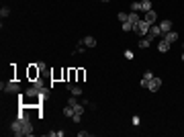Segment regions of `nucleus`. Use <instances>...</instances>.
Listing matches in <instances>:
<instances>
[{"instance_id":"1","label":"nucleus","mask_w":184,"mask_h":137,"mask_svg":"<svg viewBox=\"0 0 184 137\" xmlns=\"http://www.w3.org/2000/svg\"><path fill=\"white\" fill-rule=\"evenodd\" d=\"M150 27H151V25H150V23H145L143 18H141V21L137 23V27L133 29V31H135L137 35H141V37H143V35H147V33H150Z\"/></svg>"},{"instance_id":"2","label":"nucleus","mask_w":184,"mask_h":137,"mask_svg":"<svg viewBox=\"0 0 184 137\" xmlns=\"http://www.w3.org/2000/svg\"><path fill=\"white\" fill-rule=\"evenodd\" d=\"M162 88V80L158 78V76H154L150 82H147V90H151V92H158Z\"/></svg>"},{"instance_id":"3","label":"nucleus","mask_w":184,"mask_h":137,"mask_svg":"<svg viewBox=\"0 0 184 137\" xmlns=\"http://www.w3.org/2000/svg\"><path fill=\"white\" fill-rule=\"evenodd\" d=\"M39 66H37V63H35V66H29V70H27V74H29V80H39Z\"/></svg>"},{"instance_id":"4","label":"nucleus","mask_w":184,"mask_h":137,"mask_svg":"<svg viewBox=\"0 0 184 137\" xmlns=\"http://www.w3.org/2000/svg\"><path fill=\"white\" fill-rule=\"evenodd\" d=\"M0 88H2V90H6V92H18V84H17V82H8V84H2Z\"/></svg>"},{"instance_id":"5","label":"nucleus","mask_w":184,"mask_h":137,"mask_svg":"<svg viewBox=\"0 0 184 137\" xmlns=\"http://www.w3.org/2000/svg\"><path fill=\"white\" fill-rule=\"evenodd\" d=\"M155 18H158V14H155V10H154V8H151L150 12H145L143 21H145V23H150V25H154V23H155Z\"/></svg>"},{"instance_id":"6","label":"nucleus","mask_w":184,"mask_h":137,"mask_svg":"<svg viewBox=\"0 0 184 137\" xmlns=\"http://www.w3.org/2000/svg\"><path fill=\"white\" fill-rule=\"evenodd\" d=\"M160 35H162L160 25H158V27H155V25H151V27H150V33H147V37H150V39H154V37H160Z\"/></svg>"},{"instance_id":"7","label":"nucleus","mask_w":184,"mask_h":137,"mask_svg":"<svg viewBox=\"0 0 184 137\" xmlns=\"http://www.w3.org/2000/svg\"><path fill=\"white\" fill-rule=\"evenodd\" d=\"M164 39H166L168 43H176V41H178V33H174V31H168V33H164Z\"/></svg>"},{"instance_id":"8","label":"nucleus","mask_w":184,"mask_h":137,"mask_svg":"<svg viewBox=\"0 0 184 137\" xmlns=\"http://www.w3.org/2000/svg\"><path fill=\"white\" fill-rule=\"evenodd\" d=\"M127 17H129V18H127V21H129V23L133 25V29L137 27V23H139V21H141V17H139L137 12H131V14H127Z\"/></svg>"},{"instance_id":"9","label":"nucleus","mask_w":184,"mask_h":137,"mask_svg":"<svg viewBox=\"0 0 184 137\" xmlns=\"http://www.w3.org/2000/svg\"><path fill=\"white\" fill-rule=\"evenodd\" d=\"M170 45H172V43H168L166 39H162L160 43H158V51H160V53H166L168 49H170Z\"/></svg>"},{"instance_id":"10","label":"nucleus","mask_w":184,"mask_h":137,"mask_svg":"<svg viewBox=\"0 0 184 137\" xmlns=\"http://www.w3.org/2000/svg\"><path fill=\"white\" fill-rule=\"evenodd\" d=\"M160 29H162V33H168V31H172V23H170V21H162Z\"/></svg>"},{"instance_id":"11","label":"nucleus","mask_w":184,"mask_h":137,"mask_svg":"<svg viewBox=\"0 0 184 137\" xmlns=\"http://www.w3.org/2000/svg\"><path fill=\"white\" fill-rule=\"evenodd\" d=\"M82 43H84V45H86V47H94V45H96V39H94V37H90V35H88V37H84V39H82Z\"/></svg>"},{"instance_id":"12","label":"nucleus","mask_w":184,"mask_h":137,"mask_svg":"<svg viewBox=\"0 0 184 137\" xmlns=\"http://www.w3.org/2000/svg\"><path fill=\"white\" fill-rule=\"evenodd\" d=\"M68 90H72V94H74V96H80V94H82V88H80V86H72V84H68Z\"/></svg>"},{"instance_id":"13","label":"nucleus","mask_w":184,"mask_h":137,"mask_svg":"<svg viewBox=\"0 0 184 137\" xmlns=\"http://www.w3.org/2000/svg\"><path fill=\"white\" fill-rule=\"evenodd\" d=\"M141 10H143V12L151 10V0H141Z\"/></svg>"},{"instance_id":"14","label":"nucleus","mask_w":184,"mask_h":137,"mask_svg":"<svg viewBox=\"0 0 184 137\" xmlns=\"http://www.w3.org/2000/svg\"><path fill=\"white\" fill-rule=\"evenodd\" d=\"M150 43H151L150 37H143V39L139 41V47H141V49H145V47H150Z\"/></svg>"},{"instance_id":"15","label":"nucleus","mask_w":184,"mask_h":137,"mask_svg":"<svg viewBox=\"0 0 184 137\" xmlns=\"http://www.w3.org/2000/svg\"><path fill=\"white\" fill-rule=\"evenodd\" d=\"M63 115H66V117H72V115H74V107H66V109H63Z\"/></svg>"},{"instance_id":"16","label":"nucleus","mask_w":184,"mask_h":137,"mask_svg":"<svg viewBox=\"0 0 184 137\" xmlns=\"http://www.w3.org/2000/svg\"><path fill=\"white\" fill-rule=\"evenodd\" d=\"M123 25V31H133V25L129 23V21H125V23H121Z\"/></svg>"},{"instance_id":"17","label":"nucleus","mask_w":184,"mask_h":137,"mask_svg":"<svg viewBox=\"0 0 184 137\" xmlns=\"http://www.w3.org/2000/svg\"><path fill=\"white\" fill-rule=\"evenodd\" d=\"M131 8H133V12H139V10H141V2H133Z\"/></svg>"},{"instance_id":"18","label":"nucleus","mask_w":184,"mask_h":137,"mask_svg":"<svg viewBox=\"0 0 184 137\" xmlns=\"http://www.w3.org/2000/svg\"><path fill=\"white\" fill-rule=\"evenodd\" d=\"M74 113H78V115H84V107H82V104H76V107H74Z\"/></svg>"},{"instance_id":"19","label":"nucleus","mask_w":184,"mask_h":137,"mask_svg":"<svg viewBox=\"0 0 184 137\" xmlns=\"http://www.w3.org/2000/svg\"><path fill=\"white\" fill-rule=\"evenodd\" d=\"M151 78H154V74H151V70H147V72L143 74V80H147V82H150Z\"/></svg>"},{"instance_id":"20","label":"nucleus","mask_w":184,"mask_h":137,"mask_svg":"<svg viewBox=\"0 0 184 137\" xmlns=\"http://www.w3.org/2000/svg\"><path fill=\"white\" fill-rule=\"evenodd\" d=\"M117 17H119V21H121V23H125L127 18H129V17H127V14H125V12H119V14H117Z\"/></svg>"},{"instance_id":"21","label":"nucleus","mask_w":184,"mask_h":137,"mask_svg":"<svg viewBox=\"0 0 184 137\" xmlns=\"http://www.w3.org/2000/svg\"><path fill=\"white\" fill-rule=\"evenodd\" d=\"M72 119H74V123H80V121H82V115L74 113V115H72Z\"/></svg>"},{"instance_id":"22","label":"nucleus","mask_w":184,"mask_h":137,"mask_svg":"<svg viewBox=\"0 0 184 137\" xmlns=\"http://www.w3.org/2000/svg\"><path fill=\"white\" fill-rule=\"evenodd\" d=\"M8 14H10V10H8V8H2V10H0V17H2V18L8 17Z\"/></svg>"},{"instance_id":"23","label":"nucleus","mask_w":184,"mask_h":137,"mask_svg":"<svg viewBox=\"0 0 184 137\" xmlns=\"http://www.w3.org/2000/svg\"><path fill=\"white\" fill-rule=\"evenodd\" d=\"M84 80V70H78V82Z\"/></svg>"},{"instance_id":"24","label":"nucleus","mask_w":184,"mask_h":137,"mask_svg":"<svg viewBox=\"0 0 184 137\" xmlns=\"http://www.w3.org/2000/svg\"><path fill=\"white\" fill-rule=\"evenodd\" d=\"M125 57L127 59H133V51H125Z\"/></svg>"},{"instance_id":"25","label":"nucleus","mask_w":184,"mask_h":137,"mask_svg":"<svg viewBox=\"0 0 184 137\" xmlns=\"http://www.w3.org/2000/svg\"><path fill=\"white\" fill-rule=\"evenodd\" d=\"M182 62H184V51H182Z\"/></svg>"},{"instance_id":"26","label":"nucleus","mask_w":184,"mask_h":137,"mask_svg":"<svg viewBox=\"0 0 184 137\" xmlns=\"http://www.w3.org/2000/svg\"><path fill=\"white\" fill-rule=\"evenodd\" d=\"M102 2H109V0H102Z\"/></svg>"},{"instance_id":"27","label":"nucleus","mask_w":184,"mask_h":137,"mask_svg":"<svg viewBox=\"0 0 184 137\" xmlns=\"http://www.w3.org/2000/svg\"><path fill=\"white\" fill-rule=\"evenodd\" d=\"M182 49H184V43H182Z\"/></svg>"}]
</instances>
